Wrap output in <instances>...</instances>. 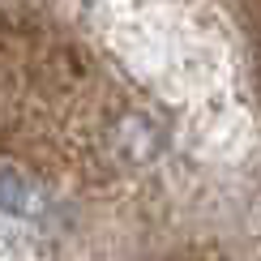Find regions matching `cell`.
<instances>
[{
    "mask_svg": "<svg viewBox=\"0 0 261 261\" xmlns=\"http://www.w3.org/2000/svg\"><path fill=\"white\" fill-rule=\"evenodd\" d=\"M163 146V128L150 120L146 112H128L120 116V124H116V150H120V159L128 163H150L159 154Z\"/></svg>",
    "mask_w": 261,
    "mask_h": 261,
    "instance_id": "6da1fadb",
    "label": "cell"
},
{
    "mask_svg": "<svg viewBox=\"0 0 261 261\" xmlns=\"http://www.w3.org/2000/svg\"><path fill=\"white\" fill-rule=\"evenodd\" d=\"M5 205H9L13 214H35L39 205H43V201H39V193L30 189V184H21L13 167H5Z\"/></svg>",
    "mask_w": 261,
    "mask_h": 261,
    "instance_id": "7a4b0ae2",
    "label": "cell"
}]
</instances>
